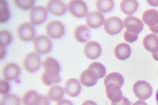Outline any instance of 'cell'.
<instances>
[{
	"mask_svg": "<svg viewBox=\"0 0 158 105\" xmlns=\"http://www.w3.org/2000/svg\"><path fill=\"white\" fill-rule=\"evenodd\" d=\"M23 105H49V99L43 95L38 94L34 90L27 91L22 98Z\"/></svg>",
	"mask_w": 158,
	"mask_h": 105,
	"instance_id": "obj_1",
	"label": "cell"
},
{
	"mask_svg": "<svg viewBox=\"0 0 158 105\" xmlns=\"http://www.w3.org/2000/svg\"><path fill=\"white\" fill-rule=\"evenodd\" d=\"M134 93L140 100H146L152 96L153 88L149 83L144 80H138L133 87Z\"/></svg>",
	"mask_w": 158,
	"mask_h": 105,
	"instance_id": "obj_2",
	"label": "cell"
},
{
	"mask_svg": "<svg viewBox=\"0 0 158 105\" xmlns=\"http://www.w3.org/2000/svg\"><path fill=\"white\" fill-rule=\"evenodd\" d=\"M45 30L48 36L52 39L60 38L64 33V25L57 20H52L49 22L46 25Z\"/></svg>",
	"mask_w": 158,
	"mask_h": 105,
	"instance_id": "obj_3",
	"label": "cell"
},
{
	"mask_svg": "<svg viewBox=\"0 0 158 105\" xmlns=\"http://www.w3.org/2000/svg\"><path fill=\"white\" fill-rule=\"evenodd\" d=\"M23 64L24 68L27 72L30 73L36 72L40 68V57L36 53H29L27 54L24 58Z\"/></svg>",
	"mask_w": 158,
	"mask_h": 105,
	"instance_id": "obj_4",
	"label": "cell"
},
{
	"mask_svg": "<svg viewBox=\"0 0 158 105\" xmlns=\"http://www.w3.org/2000/svg\"><path fill=\"white\" fill-rule=\"evenodd\" d=\"M69 12L77 18L84 17L88 12L86 4L81 0H72L68 4Z\"/></svg>",
	"mask_w": 158,
	"mask_h": 105,
	"instance_id": "obj_5",
	"label": "cell"
},
{
	"mask_svg": "<svg viewBox=\"0 0 158 105\" xmlns=\"http://www.w3.org/2000/svg\"><path fill=\"white\" fill-rule=\"evenodd\" d=\"M144 23L149 26L153 33H158V11L153 9L145 11L142 15Z\"/></svg>",
	"mask_w": 158,
	"mask_h": 105,
	"instance_id": "obj_6",
	"label": "cell"
},
{
	"mask_svg": "<svg viewBox=\"0 0 158 105\" xmlns=\"http://www.w3.org/2000/svg\"><path fill=\"white\" fill-rule=\"evenodd\" d=\"M104 28L108 34H118L123 28V23L120 18L113 16L107 18L104 23Z\"/></svg>",
	"mask_w": 158,
	"mask_h": 105,
	"instance_id": "obj_7",
	"label": "cell"
},
{
	"mask_svg": "<svg viewBox=\"0 0 158 105\" xmlns=\"http://www.w3.org/2000/svg\"><path fill=\"white\" fill-rule=\"evenodd\" d=\"M33 46L35 51L40 54H44L51 50L52 44L49 39L44 35H39L33 41Z\"/></svg>",
	"mask_w": 158,
	"mask_h": 105,
	"instance_id": "obj_8",
	"label": "cell"
},
{
	"mask_svg": "<svg viewBox=\"0 0 158 105\" xmlns=\"http://www.w3.org/2000/svg\"><path fill=\"white\" fill-rule=\"evenodd\" d=\"M35 33V29L34 26L27 22L21 24L18 28V37L23 41H31L34 37Z\"/></svg>",
	"mask_w": 158,
	"mask_h": 105,
	"instance_id": "obj_9",
	"label": "cell"
},
{
	"mask_svg": "<svg viewBox=\"0 0 158 105\" xmlns=\"http://www.w3.org/2000/svg\"><path fill=\"white\" fill-rule=\"evenodd\" d=\"M47 15V10L44 7L35 6L32 8L30 12V20L32 24L40 25L46 20Z\"/></svg>",
	"mask_w": 158,
	"mask_h": 105,
	"instance_id": "obj_10",
	"label": "cell"
},
{
	"mask_svg": "<svg viewBox=\"0 0 158 105\" xmlns=\"http://www.w3.org/2000/svg\"><path fill=\"white\" fill-rule=\"evenodd\" d=\"M124 26L130 33L139 34L143 30V25L142 21L134 16H128L124 20Z\"/></svg>",
	"mask_w": 158,
	"mask_h": 105,
	"instance_id": "obj_11",
	"label": "cell"
},
{
	"mask_svg": "<svg viewBox=\"0 0 158 105\" xmlns=\"http://www.w3.org/2000/svg\"><path fill=\"white\" fill-rule=\"evenodd\" d=\"M84 52L86 56L89 59H96L101 55V46L96 41L89 42L85 46Z\"/></svg>",
	"mask_w": 158,
	"mask_h": 105,
	"instance_id": "obj_12",
	"label": "cell"
},
{
	"mask_svg": "<svg viewBox=\"0 0 158 105\" xmlns=\"http://www.w3.org/2000/svg\"><path fill=\"white\" fill-rule=\"evenodd\" d=\"M120 88L116 84H109L106 86L107 97L111 103H117L122 100L123 97Z\"/></svg>",
	"mask_w": 158,
	"mask_h": 105,
	"instance_id": "obj_13",
	"label": "cell"
},
{
	"mask_svg": "<svg viewBox=\"0 0 158 105\" xmlns=\"http://www.w3.org/2000/svg\"><path fill=\"white\" fill-rule=\"evenodd\" d=\"M19 67L15 63L7 64L2 68V76L6 80H15L19 76Z\"/></svg>",
	"mask_w": 158,
	"mask_h": 105,
	"instance_id": "obj_14",
	"label": "cell"
},
{
	"mask_svg": "<svg viewBox=\"0 0 158 105\" xmlns=\"http://www.w3.org/2000/svg\"><path fill=\"white\" fill-rule=\"evenodd\" d=\"M46 6L49 13L56 16L63 15L67 11V6L66 4L60 1H48L47 2Z\"/></svg>",
	"mask_w": 158,
	"mask_h": 105,
	"instance_id": "obj_15",
	"label": "cell"
},
{
	"mask_svg": "<svg viewBox=\"0 0 158 105\" xmlns=\"http://www.w3.org/2000/svg\"><path fill=\"white\" fill-rule=\"evenodd\" d=\"M87 25L90 27L96 29L103 24L104 17L101 13L98 11H93L89 13L86 18Z\"/></svg>",
	"mask_w": 158,
	"mask_h": 105,
	"instance_id": "obj_16",
	"label": "cell"
},
{
	"mask_svg": "<svg viewBox=\"0 0 158 105\" xmlns=\"http://www.w3.org/2000/svg\"><path fill=\"white\" fill-rule=\"evenodd\" d=\"M64 90L66 94L70 97H76L80 94L81 91L80 82L74 78L68 80L65 84Z\"/></svg>",
	"mask_w": 158,
	"mask_h": 105,
	"instance_id": "obj_17",
	"label": "cell"
},
{
	"mask_svg": "<svg viewBox=\"0 0 158 105\" xmlns=\"http://www.w3.org/2000/svg\"><path fill=\"white\" fill-rule=\"evenodd\" d=\"M98 78L95 73L90 68L85 70L80 76V81L84 86L91 87L96 84Z\"/></svg>",
	"mask_w": 158,
	"mask_h": 105,
	"instance_id": "obj_18",
	"label": "cell"
},
{
	"mask_svg": "<svg viewBox=\"0 0 158 105\" xmlns=\"http://www.w3.org/2000/svg\"><path fill=\"white\" fill-rule=\"evenodd\" d=\"M143 44L148 51L153 54L158 52V36L154 33L147 35L143 39Z\"/></svg>",
	"mask_w": 158,
	"mask_h": 105,
	"instance_id": "obj_19",
	"label": "cell"
},
{
	"mask_svg": "<svg viewBox=\"0 0 158 105\" xmlns=\"http://www.w3.org/2000/svg\"><path fill=\"white\" fill-rule=\"evenodd\" d=\"M74 35L77 41L85 43L89 39L91 33L87 26L85 25H78L74 29Z\"/></svg>",
	"mask_w": 158,
	"mask_h": 105,
	"instance_id": "obj_20",
	"label": "cell"
},
{
	"mask_svg": "<svg viewBox=\"0 0 158 105\" xmlns=\"http://www.w3.org/2000/svg\"><path fill=\"white\" fill-rule=\"evenodd\" d=\"M115 56L121 60H125L128 59L131 55V49L127 43H119L116 46L114 49Z\"/></svg>",
	"mask_w": 158,
	"mask_h": 105,
	"instance_id": "obj_21",
	"label": "cell"
},
{
	"mask_svg": "<svg viewBox=\"0 0 158 105\" xmlns=\"http://www.w3.org/2000/svg\"><path fill=\"white\" fill-rule=\"evenodd\" d=\"M42 83L46 86H51L54 84L59 83L60 78L59 73L44 71L40 77Z\"/></svg>",
	"mask_w": 158,
	"mask_h": 105,
	"instance_id": "obj_22",
	"label": "cell"
},
{
	"mask_svg": "<svg viewBox=\"0 0 158 105\" xmlns=\"http://www.w3.org/2000/svg\"><path fill=\"white\" fill-rule=\"evenodd\" d=\"M42 65L45 71L59 73L60 70L59 63L52 57H47L44 60Z\"/></svg>",
	"mask_w": 158,
	"mask_h": 105,
	"instance_id": "obj_23",
	"label": "cell"
},
{
	"mask_svg": "<svg viewBox=\"0 0 158 105\" xmlns=\"http://www.w3.org/2000/svg\"><path fill=\"white\" fill-rule=\"evenodd\" d=\"M139 4L138 1L135 0H125L121 2V11L127 15H131L138 9Z\"/></svg>",
	"mask_w": 158,
	"mask_h": 105,
	"instance_id": "obj_24",
	"label": "cell"
},
{
	"mask_svg": "<svg viewBox=\"0 0 158 105\" xmlns=\"http://www.w3.org/2000/svg\"><path fill=\"white\" fill-rule=\"evenodd\" d=\"M104 83L105 87L108 84H112L118 85L121 88L123 85L124 79L123 76L119 73L113 72L105 77Z\"/></svg>",
	"mask_w": 158,
	"mask_h": 105,
	"instance_id": "obj_25",
	"label": "cell"
},
{
	"mask_svg": "<svg viewBox=\"0 0 158 105\" xmlns=\"http://www.w3.org/2000/svg\"><path fill=\"white\" fill-rule=\"evenodd\" d=\"M64 95L63 88L60 86H53L49 88L47 92V97L52 101L58 102L62 100Z\"/></svg>",
	"mask_w": 158,
	"mask_h": 105,
	"instance_id": "obj_26",
	"label": "cell"
},
{
	"mask_svg": "<svg viewBox=\"0 0 158 105\" xmlns=\"http://www.w3.org/2000/svg\"><path fill=\"white\" fill-rule=\"evenodd\" d=\"M96 5L99 11L103 13H106L110 12L113 9L114 6V1L106 0V1H97Z\"/></svg>",
	"mask_w": 158,
	"mask_h": 105,
	"instance_id": "obj_27",
	"label": "cell"
},
{
	"mask_svg": "<svg viewBox=\"0 0 158 105\" xmlns=\"http://www.w3.org/2000/svg\"><path fill=\"white\" fill-rule=\"evenodd\" d=\"M93 71L96 74L98 79H101L105 76L106 74V69L104 66L101 63L94 62L89 66L88 68Z\"/></svg>",
	"mask_w": 158,
	"mask_h": 105,
	"instance_id": "obj_28",
	"label": "cell"
},
{
	"mask_svg": "<svg viewBox=\"0 0 158 105\" xmlns=\"http://www.w3.org/2000/svg\"><path fill=\"white\" fill-rule=\"evenodd\" d=\"M20 101L19 97L15 95H7L2 97L0 105H20Z\"/></svg>",
	"mask_w": 158,
	"mask_h": 105,
	"instance_id": "obj_29",
	"label": "cell"
},
{
	"mask_svg": "<svg viewBox=\"0 0 158 105\" xmlns=\"http://www.w3.org/2000/svg\"><path fill=\"white\" fill-rule=\"evenodd\" d=\"M10 18V12L7 8V3L6 1H1L0 4V22L7 21Z\"/></svg>",
	"mask_w": 158,
	"mask_h": 105,
	"instance_id": "obj_30",
	"label": "cell"
},
{
	"mask_svg": "<svg viewBox=\"0 0 158 105\" xmlns=\"http://www.w3.org/2000/svg\"><path fill=\"white\" fill-rule=\"evenodd\" d=\"M34 1L33 0H15L14 2L17 7L23 10H28L34 5Z\"/></svg>",
	"mask_w": 158,
	"mask_h": 105,
	"instance_id": "obj_31",
	"label": "cell"
},
{
	"mask_svg": "<svg viewBox=\"0 0 158 105\" xmlns=\"http://www.w3.org/2000/svg\"><path fill=\"white\" fill-rule=\"evenodd\" d=\"M12 37L10 33L7 30H2L0 31V46L5 47L10 43Z\"/></svg>",
	"mask_w": 158,
	"mask_h": 105,
	"instance_id": "obj_32",
	"label": "cell"
},
{
	"mask_svg": "<svg viewBox=\"0 0 158 105\" xmlns=\"http://www.w3.org/2000/svg\"><path fill=\"white\" fill-rule=\"evenodd\" d=\"M124 39L128 43H133L138 40V35L130 33L126 30L124 34Z\"/></svg>",
	"mask_w": 158,
	"mask_h": 105,
	"instance_id": "obj_33",
	"label": "cell"
},
{
	"mask_svg": "<svg viewBox=\"0 0 158 105\" xmlns=\"http://www.w3.org/2000/svg\"><path fill=\"white\" fill-rule=\"evenodd\" d=\"M10 86L7 82L4 80H0V94L6 95L9 92Z\"/></svg>",
	"mask_w": 158,
	"mask_h": 105,
	"instance_id": "obj_34",
	"label": "cell"
},
{
	"mask_svg": "<svg viewBox=\"0 0 158 105\" xmlns=\"http://www.w3.org/2000/svg\"><path fill=\"white\" fill-rule=\"evenodd\" d=\"M111 105H131V103L128 99L123 96L120 101L116 103H111Z\"/></svg>",
	"mask_w": 158,
	"mask_h": 105,
	"instance_id": "obj_35",
	"label": "cell"
},
{
	"mask_svg": "<svg viewBox=\"0 0 158 105\" xmlns=\"http://www.w3.org/2000/svg\"><path fill=\"white\" fill-rule=\"evenodd\" d=\"M56 105H73V104L70 101L63 99L58 102Z\"/></svg>",
	"mask_w": 158,
	"mask_h": 105,
	"instance_id": "obj_36",
	"label": "cell"
},
{
	"mask_svg": "<svg viewBox=\"0 0 158 105\" xmlns=\"http://www.w3.org/2000/svg\"><path fill=\"white\" fill-rule=\"evenodd\" d=\"M82 105H97L95 102L92 100H87L85 101Z\"/></svg>",
	"mask_w": 158,
	"mask_h": 105,
	"instance_id": "obj_37",
	"label": "cell"
},
{
	"mask_svg": "<svg viewBox=\"0 0 158 105\" xmlns=\"http://www.w3.org/2000/svg\"><path fill=\"white\" fill-rule=\"evenodd\" d=\"M149 5L154 6H158V1H147Z\"/></svg>",
	"mask_w": 158,
	"mask_h": 105,
	"instance_id": "obj_38",
	"label": "cell"
},
{
	"mask_svg": "<svg viewBox=\"0 0 158 105\" xmlns=\"http://www.w3.org/2000/svg\"><path fill=\"white\" fill-rule=\"evenodd\" d=\"M132 105H148V104L143 100H139L137 101L136 103H134Z\"/></svg>",
	"mask_w": 158,
	"mask_h": 105,
	"instance_id": "obj_39",
	"label": "cell"
},
{
	"mask_svg": "<svg viewBox=\"0 0 158 105\" xmlns=\"http://www.w3.org/2000/svg\"><path fill=\"white\" fill-rule=\"evenodd\" d=\"M0 48H1V60H2L5 55V47L2 46H0Z\"/></svg>",
	"mask_w": 158,
	"mask_h": 105,
	"instance_id": "obj_40",
	"label": "cell"
},
{
	"mask_svg": "<svg viewBox=\"0 0 158 105\" xmlns=\"http://www.w3.org/2000/svg\"><path fill=\"white\" fill-rule=\"evenodd\" d=\"M152 56H153L154 59L158 61V52L154 53L152 54Z\"/></svg>",
	"mask_w": 158,
	"mask_h": 105,
	"instance_id": "obj_41",
	"label": "cell"
},
{
	"mask_svg": "<svg viewBox=\"0 0 158 105\" xmlns=\"http://www.w3.org/2000/svg\"><path fill=\"white\" fill-rule=\"evenodd\" d=\"M156 102H157V105H158V89L156 95Z\"/></svg>",
	"mask_w": 158,
	"mask_h": 105,
	"instance_id": "obj_42",
	"label": "cell"
}]
</instances>
